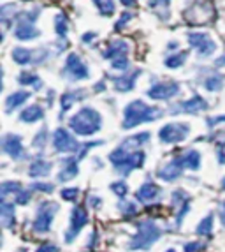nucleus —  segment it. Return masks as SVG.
<instances>
[{"label": "nucleus", "instance_id": "obj_35", "mask_svg": "<svg viewBox=\"0 0 225 252\" xmlns=\"http://www.w3.org/2000/svg\"><path fill=\"white\" fill-rule=\"evenodd\" d=\"M111 190L116 194L118 198H123V196H127V192H129V187H127V184H123V182H114V184H111Z\"/></svg>", "mask_w": 225, "mask_h": 252}, {"label": "nucleus", "instance_id": "obj_1", "mask_svg": "<svg viewBox=\"0 0 225 252\" xmlns=\"http://www.w3.org/2000/svg\"><path fill=\"white\" fill-rule=\"evenodd\" d=\"M102 126V117L93 108H81L74 117L69 120V127L80 136H92Z\"/></svg>", "mask_w": 225, "mask_h": 252}, {"label": "nucleus", "instance_id": "obj_12", "mask_svg": "<svg viewBox=\"0 0 225 252\" xmlns=\"http://www.w3.org/2000/svg\"><path fill=\"white\" fill-rule=\"evenodd\" d=\"M88 222V214L83 206H76L71 214V229L65 233V242H72L74 236L84 227V224Z\"/></svg>", "mask_w": 225, "mask_h": 252}, {"label": "nucleus", "instance_id": "obj_18", "mask_svg": "<svg viewBox=\"0 0 225 252\" xmlns=\"http://www.w3.org/2000/svg\"><path fill=\"white\" fill-rule=\"evenodd\" d=\"M129 44H127L125 41H111L109 42V46L104 50V59L106 60H114L118 59V57H125L127 53H129Z\"/></svg>", "mask_w": 225, "mask_h": 252}, {"label": "nucleus", "instance_id": "obj_42", "mask_svg": "<svg viewBox=\"0 0 225 252\" xmlns=\"http://www.w3.org/2000/svg\"><path fill=\"white\" fill-rule=\"evenodd\" d=\"M169 2H171V0H150V5L155 9H159V7L167 9L169 7Z\"/></svg>", "mask_w": 225, "mask_h": 252}, {"label": "nucleus", "instance_id": "obj_13", "mask_svg": "<svg viewBox=\"0 0 225 252\" xmlns=\"http://www.w3.org/2000/svg\"><path fill=\"white\" fill-rule=\"evenodd\" d=\"M178 94H179V87L176 83H159V85H153L148 90V97L157 99V101H167V99H172Z\"/></svg>", "mask_w": 225, "mask_h": 252}, {"label": "nucleus", "instance_id": "obj_50", "mask_svg": "<svg viewBox=\"0 0 225 252\" xmlns=\"http://www.w3.org/2000/svg\"><path fill=\"white\" fill-rule=\"evenodd\" d=\"M215 65H217V67H222V65H225V55L222 57V59H217V60H215Z\"/></svg>", "mask_w": 225, "mask_h": 252}, {"label": "nucleus", "instance_id": "obj_36", "mask_svg": "<svg viewBox=\"0 0 225 252\" xmlns=\"http://www.w3.org/2000/svg\"><path fill=\"white\" fill-rule=\"evenodd\" d=\"M111 65L112 69H116V71H127V67H129V59L125 57H118V59L111 60Z\"/></svg>", "mask_w": 225, "mask_h": 252}, {"label": "nucleus", "instance_id": "obj_31", "mask_svg": "<svg viewBox=\"0 0 225 252\" xmlns=\"http://www.w3.org/2000/svg\"><path fill=\"white\" fill-rule=\"evenodd\" d=\"M93 4L97 5L102 16H112L114 13V0H93Z\"/></svg>", "mask_w": 225, "mask_h": 252}, {"label": "nucleus", "instance_id": "obj_43", "mask_svg": "<svg viewBox=\"0 0 225 252\" xmlns=\"http://www.w3.org/2000/svg\"><path fill=\"white\" fill-rule=\"evenodd\" d=\"M32 189L42 190V192H51V190H53V185H50V184H33Z\"/></svg>", "mask_w": 225, "mask_h": 252}, {"label": "nucleus", "instance_id": "obj_51", "mask_svg": "<svg viewBox=\"0 0 225 252\" xmlns=\"http://www.w3.org/2000/svg\"><path fill=\"white\" fill-rule=\"evenodd\" d=\"M220 219H222V224H224L225 227V203L222 205V212H220Z\"/></svg>", "mask_w": 225, "mask_h": 252}, {"label": "nucleus", "instance_id": "obj_54", "mask_svg": "<svg viewBox=\"0 0 225 252\" xmlns=\"http://www.w3.org/2000/svg\"><path fill=\"white\" fill-rule=\"evenodd\" d=\"M224 189H225V178H224Z\"/></svg>", "mask_w": 225, "mask_h": 252}, {"label": "nucleus", "instance_id": "obj_37", "mask_svg": "<svg viewBox=\"0 0 225 252\" xmlns=\"http://www.w3.org/2000/svg\"><path fill=\"white\" fill-rule=\"evenodd\" d=\"M120 208L123 210V215H125L127 219L134 217V215H138V206L134 205V203H130V201H127V205H125V203H121Z\"/></svg>", "mask_w": 225, "mask_h": 252}, {"label": "nucleus", "instance_id": "obj_17", "mask_svg": "<svg viewBox=\"0 0 225 252\" xmlns=\"http://www.w3.org/2000/svg\"><path fill=\"white\" fill-rule=\"evenodd\" d=\"M159 194H160L159 185H155L153 182H144V184L139 187L138 192H136V198L141 203H150L159 198Z\"/></svg>", "mask_w": 225, "mask_h": 252}, {"label": "nucleus", "instance_id": "obj_38", "mask_svg": "<svg viewBox=\"0 0 225 252\" xmlns=\"http://www.w3.org/2000/svg\"><path fill=\"white\" fill-rule=\"evenodd\" d=\"M78 194H80V190L76 189V187H72V189H63L62 198L67 199V201H76V199H78Z\"/></svg>", "mask_w": 225, "mask_h": 252}, {"label": "nucleus", "instance_id": "obj_26", "mask_svg": "<svg viewBox=\"0 0 225 252\" xmlns=\"http://www.w3.org/2000/svg\"><path fill=\"white\" fill-rule=\"evenodd\" d=\"M148 139H150V134H148V132H141V134H136V136H132V138L125 139V143L121 145V148H125V150H138V148H141Z\"/></svg>", "mask_w": 225, "mask_h": 252}, {"label": "nucleus", "instance_id": "obj_39", "mask_svg": "<svg viewBox=\"0 0 225 252\" xmlns=\"http://www.w3.org/2000/svg\"><path fill=\"white\" fill-rule=\"evenodd\" d=\"M130 20H132V14H130V13H123L120 20H118V23H116V27H114V29H116V30H123V25H127Z\"/></svg>", "mask_w": 225, "mask_h": 252}, {"label": "nucleus", "instance_id": "obj_20", "mask_svg": "<svg viewBox=\"0 0 225 252\" xmlns=\"http://www.w3.org/2000/svg\"><path fill=\"white\" fill-rule=\"evenodd\" d=\"M178 159L181 166L187 169H199L200 166V154L196 150H187L185 154H179Z\"/></svg>", "mask_w": 225, "mask_h": 252}, {"label": "nucleus", "instance_id": "obj_10", "mask_svg": "<svg viewBox=\"0 0 225 252\" xmlns=\"http://www.w3.org/2000/svg\"><path fill=\"white\" fill-rule=\"evenodd\" d=\"M53 147L56 152H62V154H69V152L78 150V141L69 134V130L60 127L53 132Z\"/></svg>", "mask_w": 225, "mask_h": 252}, {"label": "nucleus", "instance_id": "obj_8", "mask_svg": "<svg viewBox=\"0 0 225 252\" xmlns=\"http://www.w3.org/2000/svg\"><path fill=\"white\" fill-rule=\"evenodd\" d=\"M188 42H190V46H192L194 50L197 51V55L202 57V59L213 55L215 50H217L215 41H213L206 32H190V34H188Z\"/></svg>", "mask_w": 225, "mask_h": 252}, {"label": "nucleus", "instance_id": "obj_48", "mask_svg": "<svg viewBox=\"0 0 225 252\" xmlns=\"http://www.w3.org/2000/svg\"><path fill=\"white\" fill-rule=\"evenodd\" d=\"M120 2L123 5H127V7H134L136 5V0H120Z\"/></svg>", "mask_w": 225, "mask_h": 252}, {"label": "nucleus", "instance_id": "obj_41", "mask_svg": "<svg viewBox=\"0 0 225 252\" xmlns=\"http://www.w3.org/2000/svg\"><path fill=\"white\" fill-rule=\"evenodd\" d=\"M28 201H30L28 190H21V192L16 196V203H20V205H25V203H28Z\"/></svg>", "mask_w": 225, "mask_h": 252}, {"label": "nucleus", "instance_id": "obj_21", "mask_svg": "<svg viewBox=\"0 0 225 252\" xmlns=\"http://www.w3.org/2000/svg\"><path fill=\"white\" fill-rule=\"evenodd\" d=\"M76 175H78V159L69 157V159L63 160V168H62V171L58 173V180L67 182V180H71V178H74Z\"/></svg>", "mask_w": 225, "mask_h": 252}, {"label": "nucleus", "instance_id": "obj_16", "mask_svg": "<svg viewBox=\"0 0 225 252\" xmlns=\"http://www.w3.org/2000/svg\"><path fill=\"white\" fill-rule=\"evenodd\" d=\"M181 173H183V166H181L178 157H174L171 162L167 164L166 168L159 169L157 177L162 178V180H166V182H172V180H176V178L181 177Z\"/></svg>", "mask_w": 225, "mask_h": 252}, {"label": "nucleus", "instance_id": "obj_15", "mask_svg": "<svg viewBox=\"0 0 225 252\" xmlns=\"http://www.w3.org/2000/svg\"><path fill=\"white\" fill-rule=\"evenodd\" d=\"M141 74V69H134L132 72L129 74H123L120 78H112V83H114V89L120 90V92H130L134 89V85H136V80L139 78Z\"/></svg>", "mask_w": 225, "mask_h": 252}, {"label": "nucleus", "instance_id": "obj_7", "mask_svg": "<svg viewBox=\"0 0 225 252\" xmlns=\"http://www.w3.org/2000/svg\"><path fill=\"white\" fill-rule=\"evenodd\" d=\"M188 134H190V127L187 124H167V126H164L160 129L159 138L164 143L174 145L185 141L188 138Z\"/></svg>", "mask_w": 225, "mask_h": 252}, {"label": "nucleus", "instance_id": "obj_28", "mask_svg": "<svg viewBox=\"0 0 225 252\" xmlns=\"http://www.w3.org/2000/svg\"><path fill=\"white\" fill-rule=\"evenodd\" d=\"M21 190L23 189H21L20 182H4L0 187V196H2V199H7L9 196H18Z\"/></svg>", "mask_w": 225, "mask_h": 252}, {"label": "nucleus", "instance_id": "obj_6", "mask_svg": "<svg viewBox=\"0 0 225 252\" xmlns=\"http://www.w3.org/2000/svg\"><path fill=\"white\" fill-rule=\"evenodd\" d=\"M58 210V205L53 201H44L39 206L37 217L33 220V231L35 233H46L50 229L51 222H53V217Z\"/></svg>", "mask_w": 225, "mask_h": 252}, {"label": "nucleus", "instance_id": "obj_2", "mask_svg": "<svg viewBox=\"0 0 225 252\" xmlns=\"http://www.w3.org/2000/svg\"><path fill=\"white\" fill-rule=\"evenodd\" d=\"M162 117L160 109L151 108L146 102L142 101H132L125 108V117H123V129H132V127L139 126V124L151 122V120H157V118Z\"/></svg>", "mask_w": 225, "mask_h": 252}, {"label": "nucleus", "instance_id": "obj_55", "mask_svg": "<svg viewBox=\"0 0 225 252\" xmlns=\"http://www.w3.org/2000/svg\"><path fill=\"white\" fill-rule=\"evenodd\" d=\"M23 2H28V0H23Z\"/></svg>", "mask_w": 225, "mask_h": 252}, {"label": "nucleus", "instance_id": "obj_40", "mask_svg": "<svg viewBox=\"0 0 225 252\" xmlns=\"http://www.w3.org/2000/svg\"><path fill=\"white\" fill-rule=\"evenodd\" d=\"M204 249V244H199V242H192V244L185 245V252H199Z\"/></svg>", "mask_w": 225, "mask_h": 252}, {"label": "nucleus", "instance_id": "obj_49", "mask_svg": "<svg viewBox=\"0 0 225 252\" xmlns=\"http://www.w3.org/2000/svg\"><path fill=\"white\" fill-rule=\"evenodd\" d=\"M90 203H92V205H93V208H99V206L102 205V201H100V199H99V201H97L95 196H92V198H90Z\"/></svg>", "mask_w": 225, "mask_h": 252}, {"label": "nucleus", "instance_id": "obj_52", "mask_svg": "<svg viewBox=\"0 0 225 252\" xmlns=\"http://www.w3.org/2000/svg\"><path fill=\"white\" fill-rule=\"evenodd\" d=\"M169 48H171V50H176V48H178V42H174V41H172L171 44H169Z\"/></svg>", "mask_w": 225, "mask_h": 252}, {"label": "nucleus", "instance_id": "obj_30", "mask_svg": "<svg viewBox=\"0 0 225 252\" xmlns=\"http://www.w3.org/2000/svg\"><path fill=\"white\" fill-rule=\"evenodd\" d=\"M185 60H187V51H179V53L167 57V59L164 60V65L169 69H176V67H181L185 63Z\"/></svg>", "mask_w": 225, "mask_h": 252}, {"label": "nucleus", "instance_id": "obj_29", "mask_svg": "<svg viewBox=\"0 0 225 252\" xmlns=\"http://www.w3.org/2000/svg\"><path fill=\"white\" fill-rule=\"evenodd\" d=\"M18 81H20V85H32L33 89H41L42 87L41 78L33 71H23L20 74V78H18Z\"/></svg>", "mask_w": 225, "mask_h": 252}, {"label": "nucleus", "instance_id": "obj_19", "mask_svg": "<svg viewBox=\"0 0 225 252\" xmlns=\"http://www.w3.org/2000/svg\"><path fill=\"white\" fill-rule=\"evenodd\" d=\"M178 108L181 109V111H185V113L194 115V113H199V111L208 108V102H206L200 95H196V97H192V99H188V101L181 102Z\"/></svg>", "mask_w": 225, "mask_h": 252}, {"label": "nucleus", "instance_id": "obj_32", "mask_svg": "<svg viewBox=\"0 0 225 252\" xmlns=\"http://www.w3.org/2000/svg\"><path fill=\"white\" fill-rule=\"evenodd\" d=\"M55 30H56V34L60 37H65L67 32H69V21H67V18L62 13L56 14V18H55Z\"/></svg>", "mask_w": 225, "mask_h": 252}, {"label": "nucleus", "instance_id": "obj_4", "mask_svg": "<svg viewBox=\"0 0 225 252\" xmlns=\"http://www.w3.org/2000/svg\"><path fill=\"white\" fill-rule=\"evenodd\" d=\"M39 18V9H33L28 13L16 14V29H14V37L20 41H30V39L39 37V30L35 29V20Z\"/></svg>", "mask_w": 225, "mask_h": 252}, {"label": "nucleus", "instance_id": "obj_23", "mask_svg": "<svg viewBox=\"0 0 225 252\" xmlns=\"http://www.w3.org/2000/svg\"><path fill=\"white\" fill-rule=\"evenodd\" d=\"M44 117V111H42L41 106L37 104H32L28 106L27 109H23L20 115V118L23 120V122H28V124H33V122H37V120H41V118Z\"/></svg>", "mask_w": 225, "mask_h": 252}, {"label": "nucleus", "instance_id": "obj_22", "mask_svg": "<svg viewBox=\"0 0 225 252\" xmlns=\"http://www.w3.org/2000/svg\"><path fill=\"white\" fill-rule=\"evenodd\" d=\"M50 171H51V162L41 159V157L33 160L28 168V175L33 178L35 177H46V175H50Z\"/></svg>", "mask_w": 225, "mask_h": 252}, {"label": "nucleus", "instance_id": "obj_47", "mask_svg": "<svg viewBox=\"0 0 225 252\" xmlns=\"http://www.w3.org/2000/svg\"><path fill=\"white\" fill-rule=\"evenodd\" d=\"M93 39H95V34H93V32H90V34H84L83 35V41L84 42H90V41H93Z\"/></svg>", "mask_w": 225, "mask_h": 252}, {"label": "nucleus", "instance_id": "obj_5", "mask_svg": "<svg viewBox=\"0 0 225 252\" xmlns=\"http://www.w3.org/2000/svg\"><path fill=\"white\" fill-rule=\"evenodd\" d=\"M162 236V229L151 220L138 224V235L130 242V249H150Z\"/></svg>", "mask_w": 225, "mask_h": 252}, {"label": "nucleus", "instance_id": "obj_44", "mask_svg": "<svg viewBox=\"0 0 225 252\" xmlns=\"http://www.w3.org/2000/svg\"><path fill=\"white\" fill-rule=\"evenodd\" d=\"M37 252H58V247L53 245V244H44Z\"/></svg>", "mask_w": 225, "mask_h": 252}, {"label": "nucleus", "instance_id": "obj_45", "mask_svg": "<svg viewBox=\"0 0 225 252\" xmlns=\"http://www.w3.org/2000/svg\"><path fill=\"white\" fill-rule=\"evenodd\" d=\"M218 160H220L222 164H225V143L218 147Z\"/></svg>", "mask_w": 225, "mask_h": 252}, {"label": "nucleus", "instance_id": "obj_11", "mask_svg": "<svg viewBox=\"0 0 225 252\" xmlns=\"http://www.w3.org/2000/svg\"><path fill=\"white\" fill-rule=\"evenodd\" d=\"M65 74L69 76L71 80H83V78H88L86 63H84L76 53H71L67 57V62H65Z\"/></svg>", "mask_w": 225, "mask_h": 252}, {"label": "nucleus", "instance_id": "obj_27", "mask_svg": "<svg viewBox=\"0 0 225 252\" xmlns=\"http://www.w3.org/2000/svg\"><path fill=\"white\" fill-rule=\"evenodd\" d=\"M204 87H206V90H209V92H218V90H222L224 89V78H222V74L211 72V74L204 80Z\"/></svg>", "mask_w": 225, "mask_h": 252}, {"label": "nucleus", "instance_id": "obj_25", "mask_svg": "<svg viewBox=\"0 0 225 252\" xmlns=\"http://www.w3.org/2000/svg\"><path fill=\"white\" fill-rule=\"evenodd\" d=\"M0 215H2V222L5 227H11L14 222V203H9L7 199H2L0 205Z\"/></svg>", "mask_w": 225, "mask_h": 252}, {"label": "nucleus", "instance_id": "obj_14", "mask_svg": "<svg viewBox=\"0 0 225 252\" xmlns=\"http://www.w3.org/2000/svg\"><path fill=\"white\" fill-rule=\"evenodd\" d=\"M2 150L13 159H21L23 157V143L18 134H5L2 138Z\"/></svg>", "mask_w": 225, "mask_h": 252}, {"label": "nucleus", "instance_id": "obj_34", "mask_svg": "<svg viewBox=\"0 0 225 252\" xmlns=\"http://www.w3.org/2000/svg\"><path fill=\"white\" fill-rule=\"evenodd\" d=\"M78 94H80V92L65 94V95L62 97V101H60V102H62V115L65 113L67 109L71 108V106H72V104H74V102H76V97H78Z\"/></svg>", "mask_w": 225, "mask_h": 252}, {"label": "nucleus", "instance_id": "obj_46", "mask_svg": "<svg viewBox=\"0 0 225 252\" xmlns=\"http://www.w3.org/2000/svg\"><path fill=\"white\" fill-rule=\"evenodd\" d=\"M217 122H225V115H224V117L209 118V120H208V124H209V126H215V124H217Z\"/></svg>", "mask_w": 225, "mask_h": 252}, {"label": "nucleus", "instance_id": "obj_24", "mask_svg": "<svg viewBox=\"0 0 225 252\" xmlns=\"http://www.w3.org/2000/svg\"><path fill=\"white\" fill-rule=\"evenodd\" d=\"M27 99H30V92H23V90H21V92L11 94V95L5 99V109H7V113H11L18 106H21Z\"/></svg>", "mask_w": 225, "mask_h": 252}, {"label": "nucleus", "instance_id": "obj_9", "mask_svg": "<svg viewBox=\"0 0 225 252\" xmlns=\"http://www.w3.org/2000/svg\"><path fill=\"white\" fill-rule=\"evenodd\" d=\"M48 57L46 50H27V48H14L13 50V60L20 65L27 63H39Z\"/></svg>", "mask_w": 225, "mask_h": 252}, {"label": "nucleus", "instance_id": "obj_33", "mask_svg": "<svg viewBox=\"0 0 225 252\" xmlns=\"http://www.w3.org/2000/svg\"><path fill=\"white\" fill-rule=\"evenodd\" d=\"M211 231H213V215H206V217L199 222L196 233L199 236H204V235H209Z\"/></svg>", "mask_w": 225, "mask_h": 252}, {"label": "nucleus", "instance_id": "obj_53", "mask_svg": "<svg viewBox=\"0 0 225 252\" xmlns=\"http://www.w3.org/2000/svg\"><path fill=\"white\" fill-rule=\"evenodd\" d=\"M167 252H176V251H174V249H169V251H167Z\"/></svg>", "mask_w": 225, "mask_h": 252}, {"label": "nucleus", "instance_id": "obj_3", "mask_svg": "<svg viewBox=\"0 0 225 252\" xmlns=\"http://www.w3.org/2000/svg\"><path fill=\"white\" fill-rule=\"evenodd\" d=\"M109 160L121 175H129L134 169L141 168L144 164V152L139 150H125V148L118 147L114 152H111Z\"/></svg>", "mask_w": 225, "mask_h": 252}]
</instances>
